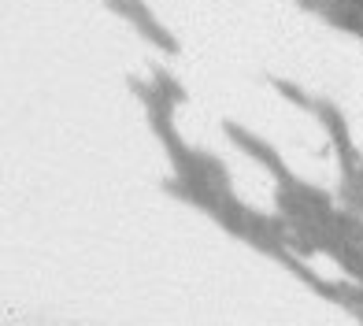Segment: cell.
Segmentation results:
<instances>
[{
    "instance_id": "1",
    "label": "cell",
    "mask_w": 363,
    "mask_h": 326,
    "mask_svg": "<svg viewBox=\"0 0 363 326\" xmlns=\"http://www.w3.org/2000/svg\"><path fill=\"white\" fill-rule=\"evenodd\" d=\"M104 8L108 11H115L119 19H126L130 26L138 30V34L148 41V45H156V48H163L167 56H178L182 52V45H178V38L171 34L167 26H163L156 15H152V8L145 4V0H104Z\"/></svg>"
},
{
    "instance_id": "2",
    "label": "cell",
    "mask_w": 363,
    "mask_h": 326,
    "mask_svg": "<svg viewBox=\"0 0 363 326\" xmlns=\"http://www.w3.org/2000/svg\"><path fill=\"white\" fill-rule=\"evenodd\" d=\"M223 134H226L230 141H234V145H238V149H241L245 156H252V159L259 163V167H267V171L278 178V182H289V178H293V174L286 171V163H282V156H278V149H274V145H267L263 137H256L252 130H245L241 123L226 119V123H223Z\"/></svg>"
},
{
    "instance_id": "3",
    "label": "cell",
    "mask_w": 363,
    "mask_h": 326,
    "mask_svg": "<svg viewBox=\"0 0 363 326\" xmlns=\"http://www.w3.org/2000/svg\"><path fill=\"white\" fill-rule=\"evenodd\" d=\"M341 159V189H337V197L345 201V208H352L363 215V156L352 149H341L337 152Z\"/></svg>"
},
{
    "instance_id": "4",
    "label": "cell",
    "mask_w": 363,
    "mask_h": 326,
    "mask_svg": "<svg viewBox=\"0 0 363 326\" xmlns=\"http://www.w3.org/2000/svg\"><path fill=\"white\" fill-rule=\"evenodd\" d=\"M163 193L167 197H178L182 204H193V208H201L204 215H211V208L219 204V197L223 193L219 189H211V186H204V182H193V178H163Z\"/></svg>"
},
{
    "instance_id": "5",
    "label": "cell",
    "mask_w": 363,
    "mask_h": 326,
    "mask_svg": "<svg viewBox=\"0 0 363 326\" xmlns=\"http://www.w3.org/2000/svg\"><path fill=\"white\" fill-rule=\"evenodd\" d=\"M126 86H130V93H134V96H141L148 119H174V108L178 104L156 86V82H145L138 74H126Z\"/></svg>"
},
{
    "instance_id": "6",
    "label": "cell",
    "mask_w": 363,
    "mask_h": 326,
    "mask_svg": "<svg viewBox=\"0 0 363 326\" xmlns=\"http://www.w3.org/2000/svg\"><path fill=\"white\" fill-rule=\"evenodd\" d=\"M311 116H315L323 123V130L330 134V141H334V149H349L352 137H349V123H345V111L334 104V101H326V96H315V104H311Z\"/></svg>"
},
{
    "instance_id": "7",
    "label": "cell",
    "mask_w": 363,
    "mask_h": 326,
    "mask_svg": "<svg viewBox=\"0 0 363 326\" xmlns=\"http://www.w3.org/2000/svg\"><path fill=\"white\" fill-rule=\"evenodd\" d=\"M330 226L349 241V244H356V249H363V215L359 211H352V208H345V211H337L334 208V215H330Z\"/></svg>"
},
{
    "instance_id": "8",
    "label": "cell",
    "mask_w": 363,
    "mask_h": 326,
    "mask_svg": "<svg viewBox=\"0 0 363 326\" xmlns=\"http://www.w3.org/2000/svg\"><path fill=\"white\" fill-rule=\"evenodd\" d=\"M267 82L274 86V93L278 96H286V101L293 104V108H301V111H311V104H315V96L311 93H304L296 82H289V78H274V74H267Z\"/></svg>"
},
{
    "instance_id": "9",
    "label": "cell",
    "mask_w": 363,
    "mask_h": 326,
    "mask_svg": "<svg viewBox=\"0 0 363 326\" xmlns=\"http://www.w3.org/2000/svg\"><path fill=\"white\" fill-rule=\"evenodd\" d=\"M152 82H156V86H160L163 93H167V96H171L174 104H186V101H189V89L182 86V82H178L167 67H163V63H152Z\"/></svg>"
},
{
    "instance_id": "10",
    "label": "cell",
    "mask_w": 363,
    "mask_h": 326,
    "mask_svg": "<svg viewBox=\"0 0 363 326\" xmlns=\"http://www.w3.org/2000/svg\"><path fill=\"white\" fill-rule=\"evenodd\" d=\"M323 0H296V8H304V11H319Z\"/></svg>"
},
{
    "instance_id": "11",
    "label": "cell",
    "mask_w": 363,
    "mask_h": 326,
    "mask_svg": "<svg viewBox=\"0 0 363 326\" xmlns=\"http://www.w3.org/2000/svg\"><path fill=\"white\" fill-rule=\"evenodd\" d=\"M337 4H349V8H356V11H363V0H337Z\"/></svg>"
}]
</instances>
